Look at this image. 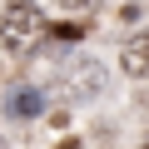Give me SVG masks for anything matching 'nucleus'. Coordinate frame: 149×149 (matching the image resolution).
<instances>
[{
  "label": "nucleus",
  "instance_id": "20e7f679",
  "mask_svg": "<svg viewBox=\"0 0 149 149\" xmlns=\"http://www.w3.org/2000/svg\"><path fill=\"white\" fill-rule=\"evenodd\" d=\"M40 109H45V95H40L35 85H25V90H15V95L5 100V114H10V119H35Z\"/></svg>",
  "mask_w": 149,
  "mask_h": 149
},
{
  "label": "nucleus",
  "instance_id": "423d86ee",
  "mask_svg": "<svg viewBox=\"0 0 149 149\" xmlns=\"http://www.w3.org/2000/svg\"><path fill=\"white\" fill-rule=\"evenodd\" d=\"M65 149H74V144H65Z\"/></svg>",
  "mask_w": 149,
  "mask_h": 149
},
{
  "label": "nucleus",
  "instance_id": "7ed1b4c3",
  "mask_svg": "<svg viewBox=\"0 0 149 149\" xmlns=\"http://www.w3.org/2000/svg\"><path fill=\"white\" fill-rule=\"evenodd\" d=\"M119 65L129 80H149V30H139L124 50H119Z\"/></svg>",
  "mask_w": 149,
  "mask_h": 149
},
{
  "label": "nucleus",
  "instance_id": "f03ea898",
  "mask_svg": "<svg viewBox=\"0 0 149 149\" xmlns=\"http://www.w3.org/2000/svg\"><path fill=\"white\" fill-rule=\"evenodd\" d=\"M104 85H109V74H104L100 60H74V65L60 74V95H65L70 104H90V100H100Z\"/></svg>",
  "mask_w": 149,
  "mask_h": 149
},
{
  "label": "nucleus",
  "instance_id": "39448f33",
  "mask_svg": "<svg viewBox=\"0 0 149 149\" xmlns=\"http://www.w3.org/2000/svg\"><path fill=\"white\" fill-rule=\"evenodd\" d=\"M55 5H60V10H90L95 0H55Z\"/></svg>",
  "mask_w": 149,
  "mask_h": 149
},
{
  "label": "nucleus",
  "instance_id": "f257e3e1",
  "mask_svg": "<svg viewBox=\"0 0 149 149\" xmlns=\"http://www.w3.org/2000/svg\"><path fill=\"white\" fill-rule=\"evenodd\" d=\"M45 30H50V20H45V10L35 5V0H10L5 15H0V45H5L10 55H20V60L40 50Z\"/></svg>",
  "mask_w": 149,
  "mask_h": 149
},
{
  "label": "nucleus",
  "instance_id": "0eeeda50",
  "mask_svg": "<svg viewBox=\"0 0 149 149\" xmlns=\"http://www.w3.org/2000/svg\"><path fill=\"white\" fill-rule=\"evenodd\" d=\"M0 149H5V144H0Z\"/></svg>",
  "mask_w": 149,
  "mask_h": 149
}]
</instances>
